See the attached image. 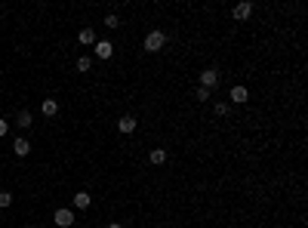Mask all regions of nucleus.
I'll list each match as a JSON object with an SVG mask.
<instances>
[{
    "label": "nucleus",
    "mask_w": 308,
    "mask_h": 228,
    "mask_svg": "<svg viewBox=\"0 0 308 228\" xmlns=\"http://www.w3.org/2000/svg\"><path fill=\"white\" fill-rule=\"evenodd\" d=\"M148 160H151L154 167H161V164H166V148H154L151 154H148Z\"/></svg>",
    "instance_id": "f8f14e48"
},
{
    "label": "nucleus",
    "mask_w": 308,
    "mask_h": 228,
    "mask_svg": "<svg viewBox=\"0 0 308 228\" xmlns=\"http://www.w3.org/2000/svg\"><path fill=\"white\" fill-rule=\"evenodd\" d=\"M216 83H219V71H216V68L201 71V87H204V90H213Z\"/></svg>",
    "instance_id": "20e7f679"
},
{
    "label": "nucleus",
    "mask_w": 308,
    "mask_h": 228,
    "mask_svg": "<svg viewBox=\"0 0 308 228\" xmlns=\"http://www.w3.org/2000/svg\"><path fill=\"white\" fill-rule=\"evenodd\" d=\"M216 114L225 117V114H228V105H225V102H216Z\"/></svg>",
    "instance_id": "a211bd4d"
},
{
    "label": "nucleus",
    "mask_w": 308,
    "mask_h": 228,
    "mask_svg": "<svg viewBox=\"0 0 308 228\" xmlns=\"http://www.w3.org/2000/svg\"><path fill=\"white\" fill-rule=\"evenodd\" d=\"M117 130H120V133H132V130H136V117H132V114L117 117Z\"/></svg>",
    "instance_id": "6e6552de"
},
{
    "label": "nucleus",
    "mask_w": 308,
    "mask_h": 228,
    "mask_svg": "<svg viewBox=\"0 0 308 228\" xmlns=\"http://www.w3.org/2000/svg\"><path fill=\"white\" fill-rule=\"evenodd\" d=\"M89 68H93V59H89V56H80V59H77V71L87 74Z\"/></svg>",
    "instance_id": "4468645a"
},
{
    "label": "nucleus",
    "mask_w": 308,
    "mask_h": 228,
    "mask_svg": "<svg viewBox=\"0 0 308 228\" xmlns=\"http://www.w3.org/2000/svg\"><path fill=\"white\" fill-rule=\"evenodd\" d=\"M10 204H13V194H10V191H0V207L6 210V207H10Z\"/></svg>",
    "instance_id": "dca6fc26"
},
{
    "label": "nucleus",
    "mask_w": 308,
    "mask_h": 228,
    "mask_svg": "<svg viewBox=\"0 0 308 228\" xmlns=\"http://www.w3.org/2000/svg\"><path fill=\"white\" fill-rule=\"evenodd\" d=\"M96 56L99 59H111L114 56V44L111 40H96Z\"/></svg>",
    "instance_id": "39448f33"
},
{
    "label": "nucleus",
    "mask_w": 308,
    "mask_h": 228,
    "mask_svg": "<svg viewBox=\"0 0 308 228\" xmlns=\"http://www.w3.org/2000/svg\"><path fill=\"white\" fill-rule=\"evenodd\" d=\"M210 92H213V90H204V87H197V90H194V99H197V102H206V99H210Z\"/></svg>",
    "instance_id": "2eb2a0df"
},
{
    "label": "nucleus",
    "mask_w": 308,
    "mask_h": 228,
    "mask_svg": "<svg viewBox=\"0 0 308 228\" xmlns=\"http://www.w3.org/2000/svg\"><path fill=\"white\" fill-rule=\"evenodd\" d=\"M108 228H123V225H120V222H111V225H108Z\"/></svg>",
    "instance_id": "aec40b11"
},
{
    "label": "nucleus",
    "mask_w": 308,
    "mask_h": 228,
    "mask_svg": "<svg viewBox=\"0 0 308 228\" xmlns=\"http://www.w3.org/2000/svg\"><path fill=\"white\" fill-rule=\"evenodd\" d=\"M89 204H93L89 191H77V194H74V207H77V210H89Z\"/></svg>",
    "instance_id": "1a4fd4ad"
},
{
    "label": "nucleus",
    "mask_w": 308,
    "mask_h": 228,
    "mask_svg": "<svg viewBox=\"0 0 308 228\" xmlns=\"http://www.w3.org/2000/svg\"><path fill=\"white\" fill-rule=\"evenodd\" d=\"M105 25H108V28H117V25H120V19H117V15H105Z\"/></svg>",
    "instance_id": "f3484780"
},
{
    "label": "nucleus",
    "mask_w": 308,
    "mask_h": 228,
    "mask_svg": "<svg viewBox=\"0 0 308 228\" xmlns=\"http://www.w3.org/2000/svg\"><path fill=\"white\" fill-rule=\"evenodd\" d=\"M166 46V34L163 31H151V34L145 37V53H161Z\"/></svg>",
    "instance_id": "f257e3e1"
},
{
    "label": "nucleus",
    "mask_w": 308,
    "mask_h": 228,
    "mask_svg": "<svg viewBox=\"0 0 308 228\" xmlns=\"http://www.w3.org/2000/svg\"><path fill=\"white\" fill-rule=\"evenodd\" d=\"M13 151H15V157H28L31 154V142L28 139H15L13 142Z\"/></svg>",
    "instance_id": "0eeeda50"
},
{
    "label": "nucleus",
    "mask_w": 308,
    "mask_h": 228,
    "mask_svg": "<svg viewBox=\"0 0 308 228\" xmlns=\"http://www.w3.org/2000/svg\"><path fill=\"white\" fill-rule=\"evenodd\" d=\"M77 40H80V44H83V46H89V44H93V46H96V31H93V28H83V31H80V34H77Z\"/></svg>",
    "instance_id": "9b49d317"
},
{
    "label": "nucleus",
    "mask_w": 308,
    "mask_h": 228,
    "mask_svg": "<svg viewBox=\"0 0 308 228\" xmlns=\"http://www.w3.org/2000/svg\"><path fill=\"white\" fill-rule=\"evenodd\" d=\"M228 99H231V102H237V105H244L247 99H249V92H247V87H231Z\"/></svg>",
    "instance_id": "423d86ee"
},
{
    "label": "nucleus",
    "mask_w": 308,
    "mask_h": 228,
    "mask_svg": "<svg viewBox=\"0 0 308 228\" xmlns=\"http://www.w3.org/2000/svg\"><path fill=\"white\" fill-rule=\"evenodd\" d=\"M40 108H44V117H56V114H59V102H56V99H44Z\"/></svg>",
    "instance_id": "9d476101"
},
{
    "label": "nucleus",
    "mask_w": 308,
    "mask_h": 228,
    "mask_svg": "<svg viewBox=\"0 0 308 228\" xmlns=\"http://www.w3.org/2000/svg\"><path fill=\"white\" fill-rule=\"evenodd\" d=\"M231 15H235L237 22H247L249 15H253V3H249V0H240V3L235 6V13H231Z\"/></svg>",
    "instance_id": "7ed1b4c3"
},
{
    "label": "nucleus",
    "mask_w": 308,
    "mask_h": 228,
    "mask_svg": "<svg viewBox=\"0 0 308 228\" xmlns=\"http://www.w3.org/2000/svg\"><path fill=\"white\" fill-rule=\"evenodd\" d=\"M6 133H10V123H6L3 117H0V136H6Z\"/></svg>",
    "instance_id": "6ab92c4d"
},
{
    "label": "nucleus",
    "mask_w": 308,
    "mask_h": 228,
    "mask_svg": "<svg viewBox=\"0 0 308 228\" xmlns=\"http://www.w3.org/2000/svg\"><path fill=\"white\" fill-rule=\"evenodd\" d=\"M15 123H19L22 130H28V126H31V111H28V108H22V111L15 114Z\"/></svg>",
    "instance_id": "ddd939ff"
},
{
    "label": "nucleus",
    "mask_w": 308,
    "mask_h": 228,
    "mask_svg": "<svg viewBox=\"0 0 308 228\" xmlns=\"http://www.w3.org/2000/svg\"><path fill=\"white\" fill-rule=\"evenodd\" d=\"M53 222L59 225V228H71V225H74V213H71L68 207H59V210L53 213Z\"/></svg>",
    "instance_id": "f03ea898"
}]
</instances>
